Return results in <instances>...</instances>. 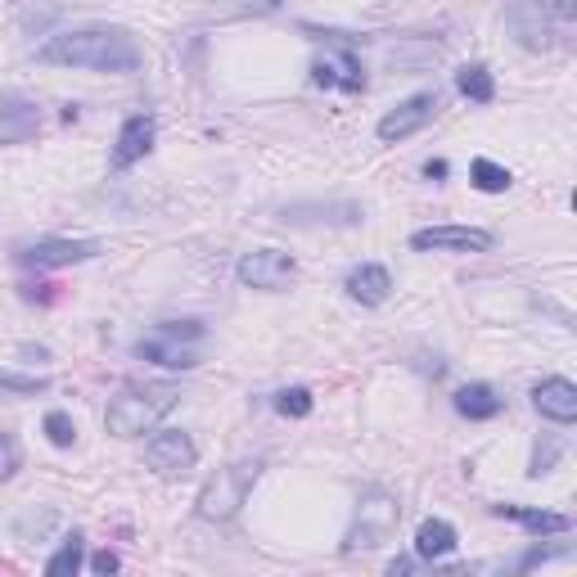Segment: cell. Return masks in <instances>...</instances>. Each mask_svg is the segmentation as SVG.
<instances>
[{"mask_svg": "<svg viewBox=\"0 0 577 577\" xmlns=\"http://www.w3.org/2000/svg\"><path fill=\"white\" fill-rule=\"evenodd\" d=\"M447 172H451V168H447L442 159H429V163H425V176H429V181H442Z\"/></svg>", "mask_w": 577, "mask_h": 577, "instance_id": "30", "label": "cell"}, {"mask_svg": "<svg viewBox=\"0 0 577 577\" xmlns=\"http://www.w3.org/2000/svg\"><path fill=\"white\" fill-rule=\"evenodd\" d=\"M50 393V379L46 374H14V370H0V397H42Z\"/></svg>", "mask_w": 577, "mask_h": 577, "instance_id": "23", "label": "cell"}, {"mask_svg": "<svg viewBox=\"0 0 577 577\" xmlns=\"http://www.w3.org/2000/svg\"><path fill=\"white\" fill-rule=\"evenodd\" d=\"M532 406H536L542 419H551V425H573V419H577V383L564 379V374L542 379L532 389Z\"/></svg>", "mask_w": 577, "mask_h": 577, "instance_id": "14", "label": "cell"}, {"mask_svg": "<svg viewBox=\"0 0 577 577\" xmlns=\"http://www.w3.org/2000/svg\"><path fill=\"white\" fill-rule=\"evenodd\" d=\"M451 406L455 415H465L474 419V425H483V419H496L506 411V397L492 389V383H460V389L451 393Z\"/></svg>", "mask_w": 577, "mask_h": 577, "instance_id": "17", "label": "cell"}, {"mask_svg": "<svg viewBox=\"0 0 577 577\" xmlns=\"http://www.w3.org/2000/svg\"><path fill=\"white\" fill-rule=\"evenodd\" d=\"M136 357L149 361V366H163V370H195V366H199V353L189 348V343L168 338V334H159V330L136 343Z\"/></svg>", "mask_w": 577, "mask_h": 577, "instance_id": "15", "label": "cell"}, {"mask_svg": "<svg viewBox=\"0 0 577 577\" xmlns=\"http://www.w3.org/2000/svg\"><path fill=\"white\" fill-rule=\"evenodd\" d=\"M159 334L181 338V343H199V338L208 334V325H204V321H163V325H159Z\"/></svg>", "mask_w": 577, "mask_h": 577, "instance_id": "27", "label": "cell"}, {"mask_svg": "<svg viewBox=\"0 0 577 577\" xmlns=\"http://www.w3.org/2000/svg\"><path fill=\"white\" fill-rule=\"evenodd\" d=\"M455 528L447 523V519H425L419 523V532H415V559H447L451 551H455Z\"/></svg>", "mask_w": 577, "mask_h": 577, "instance_id": "19", "label": "cell"}, {"mask_svg": "<svg viewBox=\"0 0 577 577\" xmlns=\"http://www.w3.org/2000/svg\"><path fill=\"white\" fill-rule=\"evenodd\" d=\"M397 519H402V501L389 492V487H370L357 506V523L343 536V555H357V551H379L389 536L397 532Z\"/></svg>", "mask_w": 577, "mask_h": 577, "instance_id": "5", "label": "cell"}, {"mask_svg": "<svg viewBox=\"0 0 577 577\" xmlns=\"http://www.w3.org/2000/svg\"><path fill=\"white\" fill-rule=\"evenodd\" d=\"M343 289H348L353 302L361 307H383L393 293V276H389V266H379V262H361L348 272V280H343Z\"/></svg>", "mask_w": 577, "mask_h": 577, "instance_id": "16", "label": "cell"}, {"mask_svg": "<svg viewBox=\"0 0 577 577\" xmlns=\"http://www.w3.org/2000/svg\"><path fill=\"white\" fill-rule=\"evenodd\" d=\"M100 253H104L100 240H59V235H46V240H36V244H23L14 253V262L27 266V272H59V266L91 262Z\"/></svg>", "mask_w": 577, "mask_h": 577, "instance_id": "6", "label": "cell"}, {"mask_svg": "<svg viewBox=\"0 0 577 577\" xmlns=\"http://www.w3.org/2000/svg\"><path fill=\"white\" fill-rule=\"evenodd\" d=\"M470 181H474V189H483V195H506V189L515 185L510 168L492 163V159H474L470 163Z\"/></svg>", "mask_w": 577, "mask_h": 577, "instance_id": "22", "label": "cell"}, {"mask_svg": "<svg viewBox=\"0 0 577 577\" xmlns=\"http://www.w3.org/2000/svg\"><path fill=\"white\" fill-rule=\"evenodd\" d=\"M455 91L465 95L470 104H492L496 100V82H492V72L487 64H465L455 72Z\"/></svg>", "mask_w": 577, "mask_h": 577, "instance_id": "20", "label": "cell"}, {"mask_svg": "<svg viewBox=\"0 0 577 577\" xmlns=\"http://www.w3.org/2000/svg\"><path fill=\"white\" fill-rule=\"evenodd\" d=\"M42 64L55 68H86V72H136L140 68V46L127 27H72L46 36V46L36 50Z\"/></svg>", "mask_w": 577, "mask_h": 577, "instance_id": "1", "label": "cell"}, {"mask_svg": "<svg viewBox=\"0 0 577 577\" xmlns=\"http://www.w3.org/2000/svg\"><path fill=\"white\" fill-rule=\"evenodd\" d=\"M496 235L483 226H425L411 235L415 253H492Z\"/></svg>", "mask_w": 577, "mask_h": 577, "instance_id": "9", "label": "cell"}, {"mask_svg": "<svg viewBox=\"0 0 577 577\" xmlns=\"http://www.w3.org/2000/svg\"><path fill=\"white\" fill-rule=\"evenodd\" d=\"M411 568H415V559H393V564H389L393 577H397V573H411Z\"/></svg>", "mask_w": 577, "mask_h": 577, "instance_id": "31", "label": "cell"}, {"mask_svg": "<svg viewBox=\"0 0 577 577\" xmlns=\"http://www.w3.org/2000/svg\"><path fill=\"white\" fill-rule=\"evenodd\" d=\"M176 389L172 383H149V389H123L104 411V429L113 438H145L159 429V419L176 406Z\"/></svg>", "mask_w": 577, "mask_h": 577, "instance_id": "2", "label": "cell"}, {"mask_svg": "<svg viewBox=\"0 0 577 577\" xmlns=\"http://www.w3.org/2000/svg\"><path fill=\"white\" fill-rule=\"evenodd\" d=\"M577 19V0H515L506 23L519 36L523 50H551Z\"/></svg>", "mask_w": 577, "mask_h": 577, "instance_id": "4", "label": "cell"}, {"mask_svg": "<svg viewBox=\"0 0 577 577\" xmlns=\"http://www.w3.org/2000/svg\"><path fill=\"white\" fill-rule=\"evenodd\" d=\"M434 118H438V91H419V95H406L402 104H393L389 113H383L374 131H379L383 145H397L406 136H419Z\"/></svg>", "mask_w": 577, "mask_h": 577, "instance_id": "8", "label": "cell"}, {"mask_svg": "<svg viewBox=\"0 0 577 577\" xmlns=\"http://www.w3.org/2000/svg\"><path fill=\"white\" fill-rule=\"evenodd\" d=\"M272 406H276L285 419H307V415H312V406H316V402H312V393H307V389H280Z\"/></svg>", "mask_w": 577, "mask_h": 577, "instance_id": "25", "label": "cell"}, {"mask_svg": "<svg viewBox=\"0 0 577 577\" xmlns=\"http://www.w3.org/2000/svg\"><path fill=\"white\" fill-rule=\"evenodd\" d=\"M23 470V451H19V438L14 434H0V483L14 478Z\"/></svg>", "mask_w": 577, "mask_h": 577, "instance_id": "26", "label": "cell"}, {"mask_svg": "<svg viewBox=\"0 0 577 577\" xmlns=\"http://www.w3.org/2000/svg\"><path fill=\"white\" fill-rule=\"evenodd\" d=\"M153 140H159V123L149 118V113H131V118L118 127V140H113V168H136L145 153L153 149Z\"/></svg>", "mask_w": 577, "mask_h": 577, "instance_id": "13", "label": "cell"}, {"mask_svg": "<svg viewBox=\"0 0 577 577\" xmlns=\"http://www.w3.org/2000/svg\"><path fill=\"white\" fill-rule=\"evenodd\" d=\"M42 131V104L23 91H0V145H27Z\"/></svg>", "mask_w": 577, "mask_h": 577, "instance_id": "11", "label": "cell"}, {"mask_svg": "<svg viewBox=\"0 0 577 577\" xmlns=\"http://www.w3.org/2000/svg\"><path fill=\"white\" fill-rule=\"evenodd\" d=\"M312 82L325 86V91L357 95V91H366V68H361V59L353 50H334V55H325V59L312 64Z\"/></svg>", "mask_w": 577, "mask_h": 577, "instance_id": "12", "label": "cell"}, {"mask_svg": "<svg viewBox=\"0 0 577 577\" xmlns=\"http://www.w3.org/2000/svg\"><path fill=\"white\" fill-rule=\"evenodd\" d=\"M257 478H262V460H257V455H253V460H230L226 470H217V474L199 487L195 515H199L204 523H226V519H235V515L244 510V501H249V492L257 487Z\"/></svg>", "mask_w": 577, "mask_h": 577, "instance_id": "3", "label": "cell"}, {"mask_svg": "<svg viewBox=\"0 0 577 577\" xmlns=\"http://www.w3.org/2000/svg\"><path fill=\"white\" fill-rule=\"evenodd\" d=\"M91 568H95L100 577H108V573L123 568V555H118V551H95V555H91Z\"/></svg>", "mask_w": 577, "mask_h": 577, "instance_id": "29", "label": "cell"}, {"mask_svg": "<svg viewBox=\"0 0 577 577\" xmlns=\"http://www.w3.org/2000/svg\"><path fill=\"white\" fill-rule=\"evenodd\" d=\"M501 519H515L528 536H564L573 532V519L559 510H536V506H492Z\"/></svg>", "mask_w": 577, "mask_h": 577, "instance_id": "18", "label": "cell"}, {"mask_svg": "<svg viewBox=\"0 0 577 577\" xmlns=\"http://www.w3.org/2000/svg\"><path fill=\"white\" fill-rule=\"evenodd\" d=\"M195 460H199V447L185 429H163L145 442V465L159 474H185L195 470Z\"/></svg>", "mask_w": 577, "mask_h": 577, "instance_id": "10", "label": "cell"}, {"mask_svg": "<svg viewBox=\"0 0 577 577\" xmlns=\"http://www.w3.org/2000/svg\"><path fill=\"white\" fill-rule=\"evenodd\" d=\"M564 555H568V546H532L519 559V568H536V564H551V559H564Z\"/></svg>", "mask_w": 577, "mask_h": 577, "instance_id": "28", "label": "cell"}, {"mask_svg": "<svg viewBox=\"0 0 577 577\" xmlns=\"http://www.w3.org/2000/svg\"><path fill=\"white\" fill-rule=\"evenodd\" d=\"M82 559H86V536L82 532H68L64 542H59V551L46 559V577H72L77 568H82Z\"/></svg>", "mask_w": 577, "mask_h": 577, "instance_id": "21", "label": "cell"}, {"mask_svg": "<svg viewBox=\"0 0 577 577\" xmlns=\"http://www.w3.org/2000/svg\"><path fill=\"white\" fill-rule=\"evenodd\" d=\"M42 429H46V438H50L59 451H68V447L77 442V425H72V415H68V411H46Z\"/></svg>", "mask_w": 577, "mask_h": 577, "instance_id": "24", "label": "cell"}, {"mask_svg": "<svg viewBox=\"0 0 577 577\" xmlns=\"http://www.w3.org/2000/svg\"><path fill=\"white\" fill-rule=\"evenodd\" d=\"M235 276L244 289H262V293H280L293 285L298 276V262L285 253V249H257V253H244Z\"/></svg>", "mask_w": 577, "mask_h": 577, "instance_id": "7", "label": "cell"}]
</instances>
